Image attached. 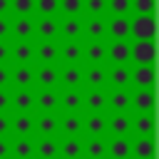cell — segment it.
<instances>
[{
    "instance_id": "cell-14",
    "label": "cell",
    "mask_w": 159,
    "mask_h": 159,
    "mask_svg": "<svg viewBox=\"0 0 159 159\" xmlns=\"http://www.w3.org/2000/svg\"><path fill=\"white\" fill-rule=\"evenodd\" d=\"M60 32V17L57 15H35V40H57Z\"/></svg>"
},
{
    "instance_id": "cell-25",
    "label": "cell",
    "mask_w": 159,
    "mask_h": 159,
    "mask_svg": "<svg viewBox=\"0 0 159 159\" xmlns=\"http://www.w3.org/2000/svg\"><path fill=\"white\" fill-rule=\"evenodd\" d=\"M82 159H107V137H82Z\"/></svg>"
},
{
    "instance_id": "cell-28",
    "label": "cell",
    "mask_w": 159,
    "mask_h": 159,
    "mask_svg": "<svg viewBox=\"0 0 159 159\" xmlns=\"http://www.w3.org/2000/svg\"><path fill=\"white\" fill-rule=\"evenodd\" d=\"M57 40H82V15L60 17V32Z\"/></svg>"
},
{
    "instance_id": "cell-24",
    "label": "cell",
    "mask_w": 159,
    "mask_h": 159,
    "mask_svg": "<svg viewBox=\"0 0 159 159\" xmlns=\"http://www.w3.org/2000/svg\"><path fill=\"white\" fill-rule=\"evenodd\" d=\"M57 112H37L35 114V137H57Z\"/></svg>"
},
{
    "instance_id": "cell-23",
    "label": "cell",
    "mask_w": 159,
    "mask_h": 159,
    "mask_svg": "<svg viewBox=\"0 0 159 159\" xmlns=\"http://www.w3.org/2000/svg\"><path fill=\"white\" fill-rule=\"evenodd\" d=\"M107 65H129V40H107Z\"/></svg>"
},
{
    "instance_id": "cell-41",
    "label": "cell",
    "mask_w": 159,
    "mask_h": 159,
    "mask_svg": "<svg viewBox=\"0 0 159 159\" xmlns=\"http://www.w3.org/2000/svg\"><path fill=\"white\" fill-rule=\"evenodd\" d=\"M132 15H154V0H132Z\"/></svg>"
},
{
    "instance_id": "cell-13",
    "label": "cell",
    "mask_w": 159,
    "mask_h": 159,
    "mask_svg": "<svg viewBox=\"0 0 159 159\" xmlns=\"http://www.w3.org/2000/svg\"><path fill=\"white\" fill-rule=\"evenodd\" d=\"M10 89H35V65H12Z\"/></svg>"
},
{
    "instance_id": "cell-39",
    "label": "cell",
    "mask_w": 159,
    "mask_h": 159,
    "mask_svg": "<svg viewBox=\"0 0 159 159\" xmlns=\"http://www.w3.org/2000/svg\"><path fill=\"white\" fill-rule=\"evenodd\" d=\"M107 15H132V0H107Z\"/></svg>"
},
{
    "instance_id": "cell-45",
    "label": "cell",
    "mask_w": 159,
    "mask_h": 159,
    "mask_svg": "<svg viewBox=\"0 0 159 159\" xmlns=\"http://www.w3.org/2000/svg\"><path fill=\"white\" fill-rule=\"evenodd\" d=\"M0 137H10V112L0 114Z\"/></svg>"
},
{
    "instance_id": "cell-19",
    "label": "cell",
    "mask_w": 159,
    "mask_h": 159,
    "mask_svg": "<svg viewBox=\"0 0 159 159\" xmlns=\"http://www.w3.org/2000/svg\"><path fill=\"white\" fill-rule=\"evenodd\" d=\"M82 112H107V89H82Z\"/></svg>"
},
{
    "instance_id": "cell-5",
    "label": "cell",
    "mask_w": 159,
    "mask_h": 159,
    "mask_svg": "<svg viewBox=\"0 0 159 159\" xmlns=\"http://www.w3.org/2000/svg\"><path fill=\"white\" fill-rule=\"evenodd\" d=\"M129 65H154V40H129Z\"/></svg>"
},
{
    "instance_id": "cell-7",
    "label": "cell",
    "mask_w": 159,
    "mask_h": 159,
    "mask_svg": "<svg viewBox=\"0 0 159 159\" xmlns=\"http://www.w3.org/2000/svg\"><path fill=\"white\" fill-rule=\"evenodd\" d=\"M82 89H107V65H82Z\"/></svg>"
},
{
    "instance_id": "cell-20",
    "label": "cell",
    "mask_w": 159,
    "mask_h": 159,
    "mask_svg": "<svg viewBox=\"0 0 159 159\" xmlns=\"http://www.w3.org/2000/svg\"><path fill=\"white\" fill-rule=\"evenodd\" d=\"M10 137H35V114L10 112Z\"/></svg>"
},
{
    "instance_id": "cell-34",
    "label": "cell",
    "mask_w": 159,
    "mask_h": 159,
    "mask_svg": "<svg viewBox=\"0 0 159 159\" xmlns=\"http://www.w3.org/2000/svg\"><path fill=\"white\" fill-rule=\"evenodd\" d=\"M154 137H132V159H154Z\"/></svg>"
},
{
    "instance_id": "cell-40",
    "label": "cell",
    "mask_w": 159,
    "mask_h": 159,
    "mask_svg": "<svg viewBox=\"0 0 159 159\" xmlns=\"http://www.w3.org/2000/svg\"><path fill=\"white\" fill-rule=\"evenodd\" d=\"M35 15H57V0H35Z\"/></svg>"
},
{
    "instance_id": "cell-9",
    "label": "cell",
    "mask_w": 159,
    "mask_h": 159,
    "mask_svg": "<svg viewBox=\"0 0 159 159\" xmlns=\"http://www.w3.org/2000/svg\"><path fill=\"white\" fill-rule=\"evenodd\" d=\"M132 65H107V89H129Z\"/></svg>"
},
{
    "instance_id": "cell-3",
    "label": "cell",
    "mask_w": 159,
    "mask_h": 159,
    "mask_svg": "<svg viewBox=\"0 0 159 159\" xmlns=\"http://www.w3.org/2000/svg\"><path fill=\"white\" fill-rule=\"evenodd\" d=\"M57 65H82V40H57Z\"/></svg>"
},
{
    "instance_id": "cell-11",
    "label": "cell",
    "mask_w": 159,
    "mask_h": 159,
    "mask_svg": "<svg viewBox=\"0 0 159 159\" xmlns=\"http://www.w3.org/2000/svg\"><path fill=\"white\" fill-rule=\"evenodd\" d=\"M82 137H107V112H82Z\"/></svg>"
},
{
    "instance_id": "cell-17",
    "label": "cell",
    "mask_w": 159,
    "mask_h": 159,
    "mask_svg": "<svg viewBox=\"0 0 159 159\" xmlns=\"http://www.w3.org/2000/svg\"><path fill=\"white\" fill-rule=\"evenodd\" d=\"M107 40H129V15H104Z\"/></svg>"
},
{
    "instance_id": "cell-33",
    "label": "cell",
    "mask_w": 159,
    "mask_h": 159,
    "mask_svg": "<svg viewBox=\"0 0 159 159\" xmlns=\"http://www.w3.org/2000/svg\"><path fill=\"white\" fill-rule=\"evenodd\" d=\"M132 137H154V112L132 114Z\"/></svg>"
},
{
    "instance_id": "cell-6",
    "label": "cell",
    "mask_w": 159,
    "mask_h": 159,
    "mask_svg": "<svg viewBox=\"0 0 159 159\" xmlns=\"http://www.w3.org/2000/svg\"><path fill=\"white\" fill-rule=\"evenodd\" d=\"M35 89H60V65H35Z\"/></svg>"
},
{
    "instance_id": "cell-37",
    "label": "cell",
    "mask_w": 159,
    "mask_h": 159,
    "mask_svg": "<svg viewBox=\"0 0 159 159\" xmlns=\"http://www.w3.org/2000/svg\"><path fill=\"white\" fill-rule=\"evenodd\" d=\"M57 15L62 17L82 15V0H57Z\"/></svg>"
},
{
    "instance_id": "cell-43",
    "label": "cell",
    "mask_w": 159,
    "mask_h": 159,
    "mask_svg": "<svg viewBox=\"0 0 159 159\" xmlns=\"http://www.w3.org/2000/svg\"><path fill=\"white\" fill-rule=\"evenodd\" d=\"M10 22L12 15H0V40H10Z\"/></svg>"
},
{
    "instance_id": "cell-2",
    "label": "cell",
    "mask_w": 159,
    "mask_h": 159,
    "mask_svg": "<svg viewBox=\"0 0 159 159\" xmlns=\"http://www.w3.org/2000/svg\"><path fill=\"white\" fill-rule=\"evenodd\" d=\"M10 65H35V40H10Z\"/></svg>"
},
{
    "instance_id": "cell-44",
    "label": "cell",
    "mask_w": 159,
    "mask_h": 159,
    "mask_svg": "<svg viewBox=\"0 0 159 159\" xmlns=\"http://www.w3.org/2000/svg\"><path fill=\"white\" fill-rule=\"evenodd\" d=\"M0 65H10V40H0Z\"/></svg>"
},
{
    "instance_id": "cell-47",
    "label": "cell",
    "mask_w": 159,
    "mask_h": 159,
    "mask_svg": "<svg viewBox=\"0 0 159 159\" xmlns=\"http://www.w3.org/2000/svg\"><path fill=\"white\" fill-rule=\"evenodd\" d=\"M0 159H10V137H0Z\"/></svg>"
},
{
    "instance_id": "cell-16",
    "label": "cell",
    "mask_w": 159,
    "mask_h": 159,
    "mask_svg": "<svg viewBox=\"0 0 159 159\" xmlns=\"http://www.w3.org/2000/svg\"><path fill=\"white\" fill-rule=\"evenodd\" d=\"M57 137H82V112L60 114L57 112Z\"/></svg>"
},
{
    "instance_id": "cell-18",
    "label": "cell",
    "mask_w": 159,
    "mask_h": 159,
    "mask_svg": "<svg viewBox=\"0 0 159 159\" xmlns=\"http://www.w3.org/2000/svg\"><path fill=\"white\" fill-rule=\"evenodd\" d=\"M129 89H154V65H132Z\"/></svg>"
},
{
    "instance_id": "cell-32",
    "label": "cell",
    "mask_w": 159,
    "mask_h": 159,
    "mask_svg": "<svg viewBox=\"0 0 159 159\" xmlns=\"http://www.w3.org/2000/svg\"><path fill=\"white\" fill-rule=\"evenodd\" d=\"M107 112H132L129 89H107Z\"/></svg>"
},
{
    "instance_id": "cell-27",
    "label": "cell",
    "mask_w": 159,
    "mask_h": 159,
    "mask_svg": "<svg viewBox=\"0 0 159 159\" xmlns=\"http://www.w3.org/2000/svg\"><path fill=\"white\" fill-rule=\"evenodd\" d=\"M132 99V114L154 112V89H129Z\"/></svg>"
},
{
    "instance_id": "cell-35",
    "label": "cell",
    "mask_w": 159,
    "mask_h": 159,
    "mask_svg": "<svg viewBox=\"0 0 159 159\" xmlns=\"http://www.w3.org/2000/svg\"><path fill=\"white\" fill-rule=\"evenodd\" d=\"M35 159H57V137H35Z\"/></svg>"
},
{
    "instance_id": "cell-10",
    "label": "cell",
    "mask_w": 159,
    "mask_h": 159,
    "mask_svg": "<svg viewBox=\"0 0 159 159\" xmlns=\"http://www.w3.org/2000/svg\"><path fill=\"white\" fill-rule=\"evenodd\" d=\"M12 114H35V89H10Z\"/></svg>"
},
{
    "instance_id": "cell-30",
    "label": "cell",
    "mask_w": 159,
    "mask_h": 159,
    "mask_svg": "<svg viewBox=\"0 0 159 159\" xmlns=\"http://www.w3.org/2000/svg\"><path fill=\"white\" fill-rule=\"evenodd\" d=\"M57 159H82V137L57 139Z\"/></svg>"
},
{
    "instance_id": "cell-29",
    "label": "cell",
    "mask_w": 159,
    "mask_h": 159,
    "mask_svg": "<svg viewBox=\"0 0 159 159\" xmlns=\"http://www.w3.org/2000/svg\"><path fill=\"white\" fill-rule=\"evenodd\" d=\"M60 87L82 89V65H60Z\"/></svg>"
},
{
    "instance_id": "cell-8",
    "label": "cell",
    "mask_w": 159,
    "mask_h": 159,
    "mask_svg": "<svg viewBox=\"0 0 159 159\" xmlns=\"http://www.w3.org/2000/svg\"><path fill=\"white\" fill-rule=\"evenodd\" d=\"M107 137H132V112H107Z\"/></svg>"
},
{
    "instance_id": "cell-48",
    "label": "cell",
    "mask_w": 159,
    "mask_h": 159,
    "mask_svg": "<svg viewBox=\"0 0 159 159\" xmlns=\"http://www.w3.org/2000/svg\"><path fill=\"white\" fill-rule=\"evenodd\" d=\"M0 15H10V0H0Z\"/></svg>"
},
{
    "instance_id": "cell-38",
    "label": "cell",
    "mask_w": 159,
    "mask_h": 159,
    "mask_svg": "<svg viewBox=\"0 0 159 159\" xmlns=\"http://www.w3.org/2000/svg\"><path fill=\"white\" fill-rule=\"evenodd\" d=\"M10 15H35V0H10Z\"/></svg>"
},
{
    "instance_id": "cell-4",
    "label": "cell",
    "mask_w": 159,
    "mask_h": 159,
    "mask_svg": "<svg viewBox=\"0 0 159 159\" xmlns=\"http://www.w3.org/2000/svg\"><path fill=\"white\" fill-rule=\"evenodd\" d=\"M82 65H107V40H82Z\"/></svg>"
},
{
    "instance_id": "cell-26",
    "label": "cell",
    "mask_w": 159,
    "mask_h": 159,
    "mask_svg": "<svg viewBox=\"0 0 159 159\" xmlns=\"http://www.w3.org/2000/svg\"><path fill=\"white\" fill-rule=\"evenodd\" d=\"M107 159H132V137H107Z\"/></svg>"
},
{
    "instance_id": "cell-31",
    "label": "cell",
    "mask_w": 159,
    "mask_h": 159,
    "mask_svg": "<svg viewBox=\"0 0 159 159\" xmlns=\"http://www.w3.org/2000/svg\"><path fill=\"white\" fill-rule=\"evenodd\" d=\"M60 89H35V114L37 112H57Z\"/></svg>"
},
{
    "instance_id": "cell-15",
    "label": "cell",
    "mask_w": 159,
    "mask_h": 159,
    "mask_svg": "<svg viewBox=\"0 0 159 159\" xmlns=\"http://www.w3.org/2000/svg\"><path fill=\"white\" fill-rule=\"evenodd\" d=\"M57 112H60V114H75V112H82V89H65V87H60Z\"/></svg>"
},
{
    "instance_id": "cell-46",
    "label": "cell",
    "mask_w": 159,
    "mask_h": 159,
    "mask_svg": "<svg viewBox=\"0 0 159 159\" xmlns=\"http://www.w3.org/2000/svg\"><path fill=\"white\" fill-rule=\"evenodd\" d=\"M10 112V89H0V114Z\"/></svg>"
},
{
    "instance_id": "cell-36",
    "label": "cell",
    "mask_w": 159,
    "mask_h": 159,
    "mask_svg": "<svg viewBox=\"0 0 159 159\" xmlns=\"http://www.w3.org/2000/svg\"><path fill=\"white\" fill-rule=\"evenodd\" d=\"M107 15V0H82V17Z\"/></svg>"
},
{
    "instance_id": "cell-42",
    "label": "cell",
    "mask_w": 159,
    "mask_h": 159,
    "mask_svg": "<svg viewBox=\"0 0 159 159\" xmlns=\"http://www.w3.org/2000/svg\"><path fill=\"white\" fill-rule=\"evenodd\" d=\"M10 75L12 65H0V89H10Z\"/></svg>"
},
{
    "instance_id": "cell-22",
    "label": "cell",
    "mask_w": 159,
    "mask_h": 159,
    "mask_svg": "<svg viewBox=\"0 0 159 159\" xmlns=\"http://www.w3.org/2000/svg\"><path fill=\"white\" fill-rule=\"evenodd\" d=\"M35 65H57V40H35Z\"/></svg>"
},
{
    "instance_id": "cell-1",
    "label": "cell",
    "mask_w": 159,
    "mask_h": 159,
    "mask_svg": "<svg viewBox=\"0 0 159 159\" xmlns=\"http://www.w3.org/2000/svg\"><path fill=\"white\" fill-rule=\"evenodd\" d=\"M129 40H154V15H129Z\"/></svg>"
},
{
    "instance_id": "cell-21",
    "label": "cell",
    "mask_w": 159,
    "mask_h": 159,
    "mask_svg": "<svg viewBox=\"0 0 159 159\" xmlns=\"http://www.w3.org/2000/svg\"><path fill=\"white\" fill-rule=\"evenodd\" d=\"M82 40H107V20L102 17H82Z\"/></svg>"
},
{
    "instance_id": "cell-12",
    "label": "cell",
    "mask_w": 159,
    "mask_h": 159,
    "mask_svg": "<svg viewBox=\"0 0 159 159\" xmlns=\"http://www.w3.org/2000/svg\"><path fill=\"white\" fill-rule=\"evenodd\" d=\"M10 40H35V15H12Z\"/></svg>"
}]
</instances>
